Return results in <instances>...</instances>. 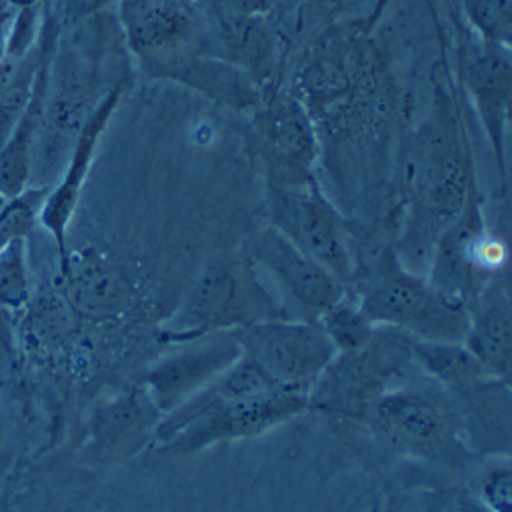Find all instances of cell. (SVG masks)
<instances>
[{"label":"cell","instance_id":"obj_1","mask_svg":"<svg viewBox=\"0 0 512 512\" xmlns=\"http://www.w3.org/2000/svg\"><path fill=\"white\" fill-rule=\"evenodd\" d=\"M404 164V226L394 248L400 261L418 273L429 267L439 236L480 191L459 111L441 84L435 111L416 130Z\"/></svg>","mask_w":512,"mask_h":512},{"label":"cell","instance_id":"obj_2","mask_svg":"<svg viewBox=\"0 0 512 512\" xmlns=\"http://www.w3.org/2000/svg\"><path fill=\"white\" fill-rule=\"evenodd\" d=\"M310 410L308 394L285 390L240 355L173 412L160 418L154 441L168 455H193L209 447L265 435Z\"/></svg>","mask_w":512,"mask_h":512},{"label":"cell","instance_id":"obj_3","mask_svg":"<svg viewBox=\"0 0 512 512\" xmlns=\"http://www.w3.org/2000/svg\"><path fill=\"white\" fill-rule=\"evenodd\" d=\"M351 291L373 326L394 328L418 340L463 343L467 306L408 269L394 246L381 250L367 275L353 281Z\"/></svg>","mask_w":512,"mask_h":512},{"label":"cell","instance_id":"obj_4","mask_svg":"<svg viewBox=\"0 0 512 512\" xmlns=\"http://www.w3.org/2000/svg\"><path fill=\"white\" fill-rule=\"evenodd\" d=\"M273 318H285V314L250 261L216 263L187 291L164 336L179 345Z\"/></svg>","mask_w":512,"mask_h":512},{"label":"cell","instance_id":"obj_5","mask_svg":"<svg viewBox=\"0 0 512 512\" xmlns=\"http://www.w3.org/2000/svg\"><path fill=\"white\" fill-rule=\"evenodd\" d=\"M361 420L383 445L404 457L455 463L465 455L457 410L443 390H388L365 408Z\"/></svg>","mask_w":512,"mask_h":512},{"label":"cell","instance_id":"obj_6","mask_svg":"<svg viewBox=\"0 0 512 512\" xmlns=\"http://www.w3.org/2000/svg\"><path fill=\"white\" fill-rule=\"evenodd\" d=\"M117 23L127 52L148 78L160 80L187 56H216L201 0H117Z\"/></svg>","mask_w":512,"mask_h":512},{"label":"cell","instance_id":"obj_7","mask_svg":"<svg viewBox=\"0 0 512 512\" xmlns=\"http://www.w3.org/2000/svg\"><path fill=\"white\" fill-rule=\"evenodd\" d=\"M412 363V336L375 326L367 343L336 353L308 394L310 408L361 420L365 408L388 392Z\"/></svg>","mask_w":512,"mask_h":512},{"label":"cell","instance_id":"obj_8","mask_svg":"<svg viewBox=\"0 0 512 512\" xmlns=\"http://www.w3.org/2000/svg\"><path fill=\"white\" fill-rule=\"evenodd\" d=\"M508 261V244L488 228L484 195L476 191L435 242L426 279L451 300L469 306L494 279L508 273Z\"/></svg>","mask_w":512,"mask_h":512},{"label":"cell","instance_id":"obj_9","mask_svg":"<svg viewBox=\"0 0 512 512\" xmlns=\"http://www.w3.org/2000/svg\"><path fill=\"white\" fill-rule=\"evenodd\" d=\"M252 146L261 158L267 185L318 183L322 144L304 103L283 82L263 93L250 113Z\"/></svg>","mask_w":512,"mask_h":512},{"label":"cell","instance_id":"obj_10","mask_svg":"<svg viewBox=\"0 0 512 512\" xmlns=\"http://www.w3.org/2000/svg\"><path fill=\"white\" fill-rule=\"evenodd\" d=\"M267 209L271 228L351 289L355 281L351 232L320 181L300 187L267 185Z\"/></svg>","mask_w":512,"mask_h":512},{"label":"cell","instance_id":"obj_11","mask_svg":"<svg viewBox=\"0 0 512 512\" xmlns=\"http://www.w3.org/2000/svg\"><path fill=\"white\" fill-rule=\"evenodd\" d=\"M451 21L455 25L457 37L455 62L459 82L469 101L476 107L488 144L494 152L498 179L506 189V136L512 103V48L492 44V41L478 37L455 11H451Z\"/></svg>","mask_w":512,"mask_h":512},{"label":"cell","instance_id":"obj_12","mask_svg":"<svg viewBox=\"0 0 512 512\" xmlns=\"http://www.w3.org/2000/svg\"><path fill=\"white\" fill-rule=\"evenodd\" d=\"M242 355L285 390L310 394L336 357L318 322L273 318L236 328Z\"/></svg>","mask_w":512,"mask_h":512},{"label":"cell","instance_id":"obj_13","mask_svg":"<svg viewBox=\"0 0 512 512\" xmlns=\"http://www.w3.org/2000/svg\"><path fill=\"white\" fill-rule=\"evenodd\" d=\"M248 261L269 279V291L285 318L316 322L349 287L304 254L281 232L267 226L252 238Z\"/></svg>","mask_w":512,"mask_h":512},{"label":"cell","instance_id":"obj_14","mask_svg":"<svg viewBox=\"0 0 512 512\" xmlns=\"http://www.w3.org/2000/svg\"><path fill=\"white\" fill-rule=\"evenodd\" d=\"M205 7L211 17L216 58L240 68L263 93L281 84L289 39L277 25L275 15L238 13L224 0H213Z\"/></svg>","mask_w":512,"mask_h":512},{"label":"cell","instance_id":"obj_15","mask_svg":"<svg viewBox=\"0 0 512 512\" xmlns=\"http://www.w3.org/2000/svg\"><path fill=\"white\" fill-rule=\"evenodd\" d=\"M242 355L236 330L213 332L179 343V347L158 359L142 377V386L164 414L173 412L209 381L224 373Z\"/></svg>","mask_w":512,"mask_h":512},{"label":"cell","instance_id":"obj_16","mask_svg":"<svg viewBox=\"0 0 512 512\" xmlns=\"http://www.w3.org/2000/svg\"><path fill=\"white\" fill-rule=\"evenodd\" d=\"M127 87H130V80H121L113 84V87L95 105V109L89 113V117L82 121L80 130L72 142V150H70L68 164L64 168V175L52 189H48L44 207H41L39 226L52 236L58 248V261L64 259L68 252V230L74 220L76 207L80 203L84 183H87L93 168L97 146L107 130L113 113L117 111Z\"/></svg>","mask_w":512,"mask_h":512},{"label":"cell","instance_id":"obj_17","mask_svg":"<svg viewBox=\"0 0 512 512\" xmlns=\"http://www.w3.org/2000/svg\"><path fill=\"white\" fill-rule=\"evenodd\" d=\"M60 295L66 306L93 320H115L134 306V285L97 248L70 250L60 259Z\"/></svg>","mask_w":512,"mask_h":512},{"label":"cell","instance_id":"obj_18","mask_svg":"<svg viewBox=\"0 0 512 512\" xmlns=\"http://www.w3.org/2000/svg\"><path fill=\"white\" fill-rule=\"evenodd\" d=\"M162 418L142 383L99 406L89 422L87 451L101 461L136 455L150 439Z\"/></svg>","mask_w":512,"mask_h":512},{"label":"cell","instance_id":"obj_19","mask_svg":"<svg viewBox=\"0 0 512 512\" xmlns=\"http://www.w3.org/2000/svg\"><path fill=\"white\" fill-rule=\"evenodd\" d=\"M463 345L488 373L510 381L512 367V297L508 273L494 279L467 306Z\"/></svg>","mask_w":512,"mask_h":512},{"label":"cell","instance_id":"obj_20","mask_svg":"<svg viewBox=\"0 0 512 512\" xmlns=\"http://www.w3.org/2000/svg\"><path fill=\"white\" fill-rule=\"evenodd\" d=\"M463 431V439L484 451L510 449V381L488 375L474 386L449 394Z\"/></svg>","mask_w":512,"mask_h":512},{"label":"cell","instance_id":"obj_21","mask_svg":"<svg viewBox=\"0 0 512 512\" xmlns=\"http://www.w3.org/2000/svg\"><path fill=\"white\" fill-rule=\"evenodd\" d=\"M160 80L179 82L213 103L246 115L259 105L263 97L261 87L248 74L222 58L207 54H195L179 60L162 74Z\"/></svg>","mask_w":512,"mask_h":512},{"label":"cell","instance_id":"obj_22","mask_svg":"<svg viewBox=\"0 0 512 512\" xmlns=\"http://www.w3.org/2000/svg\"><path fill=\"white\" fill-rule=\"evenodd\" d=\"M58 44V41H56ZM56 48V46H54ZM54 48L46 54L44 62L39 66L33 97L15 125V130L0 148V197L11 199L31 187L33 162H35V146L41 130V119H44V109L48 101L50 89V66Z\"/></svg>","mask_w":512,"mask_h":512},{"label":"cell","instance_id":"obj_23","mask_svg":"<svg viewBox=\"0 0 512 512\" xmlns=\"http://www.w3.org/2000/svg\"><path fill=\"white\" fill-rule=\"evenodd\" d=\"M412 363L429 375L445 394H457L492 375L463 343L412 338Z\"/></svg>","mask_w":512,"mask_h":512},{"label":"cell","instance_id":"obj_24","mask_svg":"<svg viewBox=\"0 0 512 512\" xmlns=\"http://www.w3.org/2000/svg\"><path fill=\"white\" fill-rule=\"evenodd\" d=\"M33 302L27 238L0 246V308L9 314L27 312Z\"/></svg>","mask_w":512,"mask_h":512},{"label":"cell","instance_id":"obj_25","mask_svg":"<svg viewBox=\"0 0 512 512\" xmlns=\"http://www.w3.org/2000/svg\"><path fill=\"white\" fill-rule=\"evenodd\" d=\"M324 334L330 338L336 353L353 351L367 343L373 332V324L361 312L355 293L349 289L340 300L330 306L318 320Z\"/></svg>","mask_w":512,"mask_h":512},{"label":"cell","instance_id":"obj_26","mask_svg":"<svg viewBox=\"0 0 512 512\" xmlns=\"http://www.w3.org/2000/svg\"><path fill=\"white\" fill-rule=\"evenodd\" d=\"M455 11L478 37L512 48V0H457Z\"/></svg>","mask_w":512,"mask_h":512},{"label":"cell","instance_id":"obj_27","mask_svg":"<svg viewBox=\"0 0 512 512\" xmlns=\"http://www.w3.org/2000/svg\"><path fill=\"white\" fill-rule=\"evenodd\" d=\"M46 195L48 187H29L17 197L5 199L3 209H0V246L15 238H29L39 224Z\"/></svg>","mask_w":512,"mask_h":512},{"label":"cell","instance_id":"obj_28","mask_svg":"<svg viewBox=\"0 0 512 512\" xmlns=\"http://www.w3.org/2000/svg\"><path fill=\"white\" fill-rule=\"evenodd\" d=\"M482 496L494 512H508L512 508V472L508 463L498 465L484 478Z\"/></svg>","mask_w":512,"mask_h":512},{"label":"cell","instance_id":"obj_29","mask_svg":"<svg viewBox=\"0 0 512 512\" xmlns=\"http://www.w3.org/2000/svg\"><path fill=\"white\" fill-rule=\"evenodd\" d=\"M224 3L246 15H275L281 9L283 0H224Z\"/></svg>","mask_w":512,"mask_h":512},{"label":"cell","instance_id":"obj_30","mask_svg":"<svg viewBox=\"0 0 512 512\" xmlns=\"http://www.w3.org/2000/svg\"><path fill=\"white\" fill-rule=\"evenodd\" d=\"M390 5H392V0H373L371 11H369L365 17H359L361 27H363L365 31L373 33V29H375L377 23L381 21V17L386 15V11L390 9Z\"/></svg>","mask_w":512,"mask_h":512},{"label":"cell","instance_id":"obj_31","mask_svg":"<svg viewBox=\"0 0 512 512\" xmlns=\"http://www.w3.org/2000/svg\"><path fill=\"white\" fill-rule=\"evenodd\" d=\"M201 3H213V0H201Z\"/></svg>","mask_w":512,"mask_h":512},{"label":"cell","instance_id":"obj_32","mask_svg":"<svg viewBox=\"0 0 512 512\" xmlns=\"http://www.w3.org/2000/svg\"><path fill=\"white\" fill-rule=\"evenodd\" d=\"M41 3H44V5H48V3H50V0H41Z\"/></svg>","mask_w":512,"mask_h":512}]
</instances>
